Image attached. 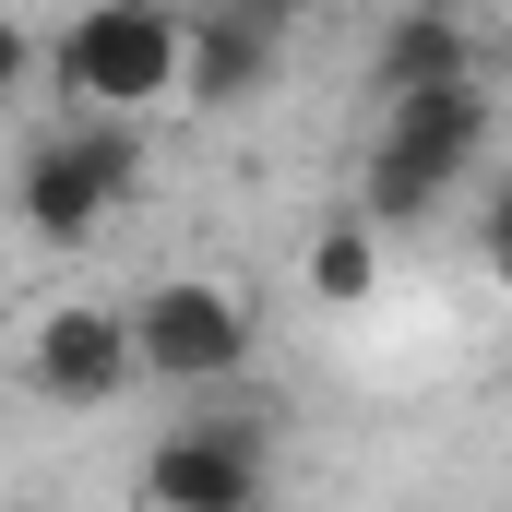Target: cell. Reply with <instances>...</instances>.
Here are the masks:
<instances>
[{"mask_svg": "<svg viewBox=\"0 0 512 512\" xmlns=\"http://www.w3.org/2000/svg\"><path fill=\"white\" fill-rule=\"evenodd\" d=\"M48 84L60 120H155L191 96V12L167 0H84L48 36Z\"/></svg>", "mask_w": 512, "mask_h": 512, "instance_id": "6da1fadb", "label": "cell"}, {"mask_svg": "<svg viewBox=\"0 0 512 512\" xmlns=\"http://www.w3.org/2000/svg\"><path fill=\"white\" fill-rule=\"evenodd\" d=\"M131 191H143V120H60L12 167V215L36 251H96L131 215Z\"/></svg>", "mask_w": 512, "mask_h": 512, "instance_id": "7a4b0ae2", "label": "cell"}, {"mask_svg": "<svg viewBox=\"0 0 512 512\" xmlns=\"http://www.w3.org/2000/svg\"><path fill=\"white\" fill-rule=\"evenodd\" d=\"M489 131H501L489 84H441V96H405V108H382L370 155H358V203H370L382 227H429V215H441V203L477 179Z\"/></svg>", "mask_w": 512, "mask_h": 512, "instance_id": "3957f363", "label": "cell"}, {"mask_svg": "<svg viewBox=\"0 0 512 512\" xmlns=\"http://www.w3.org/2000/svg\"><path fill=\"white\" fill-rule=\"evenodd\" d=\"M131 334H143V382L179 393V405L239 393L251 358H262V310L239 286H215V274H155V286L131 298Z\"/></svg>", "mask_w": 512, "mask_h": 512, "instance_id": "277c9868", "label": "cell"}, {"mask_svg": "<svg viewBox=\"0 0 512 512\" xmlns=\"http://www.w3.org/2000/svg\"><path fill=\"white\" fill-rule=\"evenodd\" d=\"M262 489H274V417L239 393H203L143 453V512H262Z\"/></svg>", "mask_w": 512, "mask_h": 512, "instance_id": "5b68a950", "label": "cell"}, {"mask_svg": "<svg viewBox=\"0 0 512 512\" xmlns=\"http://www.w3.org/2000/svg\"><path fill=\"white\" fill-rule=\"evenodd\" d=\"M131 382H143L131 298H60V310H36V322H24V393H36V405L96 417V405H120Z\"/></svg>", "mask_w": 512, "mask_h": 512, "instance_id": "8992f818", "label": "cell"}, {"mask_svg": "<svg viewBox=\"0 0 512 512\" xmlns=\"http://www.w3.org/2000/svg\"><path fill=\"white\" fill-rule=\"evenodd\" d=\"M441 84H489V72H477V12H453V0H405L382 36H370V108L441 96Z\"/></svg>", "mask_w": 512, "mask_h": 512, "instance_id": "52a82bcc", "label": "cell"}, {"mask_svg": "<svg viewBox=\"0 0 512 512\" xmlns=\"http://www.w3.org/2000/svg\"><path fill=\"white\" fill-rule=\"evenodd\" d=\"M286 72V0H215L191 12V96L179 108H251Z\"/></svg>", "mask_w": 512, "mask_h": 512, "instance_id": "ba28073f", "label": "cell"}, {"mask_svg": "<svg viewBox=\"0 0 512 512\" xmlns=\"http://www.w3.org/2000/svg\"><path fill=\"white\" fill-rule=\"evenodd\" d=\"M382 215H370V203H346V215H322V227H310V251H298V286H310V298H322V310H370V298H382Z\"/></svg>", "mask_w": 512, "mask_h": 512, "instance_id": "9c48e42d", "label": "cell"}, {"mask_svg": "<svg viewBox=\"0 0 512 512\" xmlns=\"http://www.w3.org/2000/svg\"><path fill=\"white\" fill-rule=\"evenodd\" d=\"M477 251H489V274H512V167L477 191Z\"/></svg>", "mask_w": 512, "mask_h": 512, "instance_id": "30bf717a", "label": "cell"}]
</instances>
